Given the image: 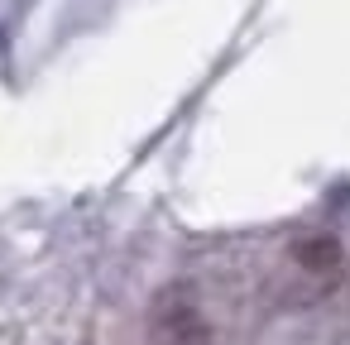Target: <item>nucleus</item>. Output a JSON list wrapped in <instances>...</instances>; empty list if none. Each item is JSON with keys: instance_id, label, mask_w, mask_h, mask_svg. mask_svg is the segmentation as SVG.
I'll use <instances>...</instances> for the list:
<instances>
[{"instance_id": "obj_1", "label": "nucleus", "mask_w": 350, "mask_h": 345, "mask_svg": "<svg viewBox=\"0 0 350 345\" xmlns=\"http://www.w3.org/2000/svg\"><path fill=\"white\" fill-rule=\"evenodd\" d=\"M154 345H211V326L187 288H168L154 307Z\"/></svg>"}]
</instances>
